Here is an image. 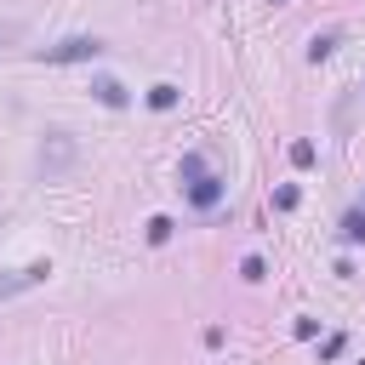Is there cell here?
<instances>
[{"mask_svg": "<svg viewBox=\"0 0 365 365\" xmlns=\"http://www.w3.org/2000/svg\"><path fill=\"white\" fill-rule=\"evenodd\" d=\"M108 46L97 40V34H68V40H57V46H40L34 57L40 63H97Z\"/></svg>", "mask_w": 365, "mask_h": 365, "instance_id": "6da1fadb", "label": "cell"}, {"mask_svg": "<svg viewBox=\"0 0 365 365\" xmlns=\"http://www.w3.org/2000/svg\"><path fill=\"white\" fill-rule=\"evenodd\" d=\"M46 274H51V262H29V268H0V297H17V291H29V285H46Z\"/></svg>", "mask_w": 365, "mask_h": 365, "instance_id": "7a4b0ae2", "label": "cell"}, {"mask_svg": "<svg viewBox=\"0 0 365 365\" xmlns=\"http://www.w3.org/2000/svg\"><path fill=\"white\" fill-rule=\"evenodd\" d=\"M222 188H228V182H222L217 171H200V177H188V200H194L200 211H211V205L222 200Z\"/></svg>", "mask_w": 365, "mask_h": 365, "instance_id": "3957f363", "label": "cell"}, {"mask_svg": "<svg viewBox=\"0 0 365 365\" xmlns=\"http://www.w3.org/2000/svg\"><path fill=\"white\" fill-rule=\"evenodd\" d=\"M91 97H97L103 108H125V86H120V80H108V74H97V80H91Z\"/></svg>", "mask_w": 365, "mask_h": 365, "instance_id": "277c9868", "label": "cell"}, {"mask_svg": "<svg viewBox=\"0 0 365 365\" xmlns=\"http://www.w3.org/2000/svg\"><path fill=\"white\" fill-rule=\"evenodd\" d=\"M336 234H342L348 245H359V240H365V200H359L354 211H342V222H336Z\"/></svg>", "mask_w": 365, "mask_h": 365, "instance_id": "5b68a950", "label": "cell"}, {"mask_svg": "<svg viewBox=\"0 0 365 365\" xmlns=\"http://www.w3.org/2000/svg\"><path fill=\"white\" fill-rule=\"evenodd\" d=\"M63 160H68V131H51V154L40 148V165H46V171H57Z\"/></svg>", "mask_w": 365, "mask_h": 365, "instance_id": "8992f818", "label": "cell"}, {"mask_svg": "<svg viewBox=\"0 0 365 365\" xmlns=\"http://www.w3.org/2000/svg\"><path fill=\"white\" fill-rule=\"evenodd\" d=\"M148 108H160V114H165V108H177V86H165V80H160V86H148Z\"/></svg>", "mask_w": 365, "mask_h": 365, "instance_id": "52a82bcc", "label": "cell"}, {"mask_svg": "<svg viewBox=\"0 0 365 365\" xmlns=\"http://www.w3.org/2000/svg\"><path fill=\"white\" fill-rule=\"evenodd\" d=\"M171 228H177L171 217H148V240H154V245H165V240H171Z\"/></svg>", "mask_w": 365, "mask_h": 365, "instance_id": "ba28073f", "label": "cell"}, {"mask_svg": "<svg viewBox=\"0 0 365 365\" xmlns=\"http://www.w3.org/2000/svg\"><path fill=\"white\" fill-rule=\"evenodd\" d=\"M331 51H336V34H314V46H308V57L319 63V57H331Z\"/></svg>", "mask_w": 365, "mask_h": 365, "instance_id": "9c48e42d", "label": "cell"}, {"mask_svg": "<svg viewBox=\"0 0 365 365\" xmlns=\"http://www.w3.org/2000/svg\"><path fill=\"white\" fill-rule=\"evenodd\" d=\"M23 40V23L17 17H0V46H17Z\"/></svg>", "mask_w": 365, "mask_h": 365, "instance_id": "30bf717a", "label": "cell"}, {"mask_svg": "<svg viewBox=\"0 0 365 365\" xmlns=\"http://www.w3.org/2000/svg\"><path fill=\"white\" fill-rule=\"evenodd\" d=\"M291 165H314V143H291Z\"/></svg>", "mask_w": 365, "mask_h": 365, "instance_id": "8fae6325", "label": "cell"}, {"mask_svg": "<svg viewBox=\"0 0 365 365\" xmlns=\"http://www.w3.org/2000/svg\"><path fill=\"white\" fill-rule=\"evenodd\" d=\"M240 274H245V279H262V274H268V262H262V257H245V262H240Z\"/></svg>", "mask_w": 365, "mask_h": 365, "instance_id": "7c38bea8", "label": "cell"}, {"mask_svg": "<svg viewBox=\"0 0 365 365\" xmlns=\"http://www.w3.org/2000/svg\"><path fill=\"white\" fill-rule=\"evenodd\" d=\"M359 365H365V359H359Z\"/></svg>", "mask_w": 365, "mask_h": 365, "instance_id": "4fadbf2b", "label": "cell"}]
</instances>
